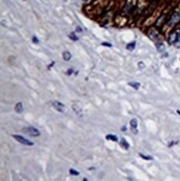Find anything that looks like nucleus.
I'll return each mask as SVG.
<instances>
[{
	"label": "nucleus",
	"mask_w": 180,
	"mask_h": 181,
	"mask_svg": "<svg viewBox=\"0 0 180 181\" xmlns=\"http://www.w3.org/2000/svg\"><path fill=\"white\" fill-rule=\"evenodd\" d=\"M179 22H180V7H176L174 10H171L169 12L167 22L162 27L164 31H166V29L169 31L172 30L174 28H176V26L179 25Z\"/></svg>",
	"instance_id": "nucleus-1"
},
{
	"label": "nucleus",
	"mask_w": 180,
	"mask_h": 181,
	"mask_svg": "<svg viewBox=\"0 0 180 181\" xmlns=\"http://www.w3.org/2000/svg\"><path fill=\"white\" fill-rule=\"evenodd\" d=\"M147 35H148V37H149L151 40H154L155 42L161 41V36H160V32L157 27H151V28H149L148 31H147Z\"/></svg>",
	"instance_id": "nucleus-2"
},
{
	"label": "nucleus",
	"mask_w": 180,
	"mask_h": 181,
	"mask_svg": "<svg viewBox=\"0 0 180 181\" xmlns=\"http://www.w3.org/2000/svg\"><path fill=\"white\" fill-rule=\"evenodd\" d=\"M179 29L177 28H174L172 30L169 31L168 33V37H167V40H168V43L169 45H175L177 42V39H178V36H179Z\"/></svg>",
	"instance_id": "nucleus-3"
},
{
	"label": "nucleus",
	"mask_w": 180,
	"mask_h": 181,
	"mask_svg": "<svg viewBox=\"0 0 180 181\" xmlns=\"http://www.w3.org/2000/svg\"><path fill=\"white\" fill-rule=\"evenodd\" d=\"M12 138H14L15 140L18 141L19 143H21V145H26V146H34V142H32V141H29L28 139L24 138L22 136H19V135H14Z\"/></svg>",
	"instance_id": "nucleus-4"
},
{
	"label": "nucleus",
	"mask_w": 180,
	"mask_h": 181,
	"mask_svg": "<svg viewBox=\"0 0 180 181\" xmlns=\"http://www.w3.org/2000/svg\"><path fill=\"white\" fill-rule=\"evenodd\" d=\"M26 131L28 132V135H30L31 137H39L40 136V131L35 128V127H28Z\"/></svg>",
	"instance_id": "nucleus-5"
},
{
	"label": "nucleus",
	"mask_w": 180,
	"mask_h": 181,
	"mask_svg": "<svg viewBox=\"0 0 180 181\" xmlns=\"http://www.w3.org/2000/svg\"><path fill=\"white\" fill-rule=\"evenodd\" d=\"M52 107L55 108L57 111H59V112H64L65 111V105L64 103H61V102H59V101H54L52 102Z\"/></svg>",
	"instance_id": "nucleus-6"
},
{
	"label": "nucleus",
	"mask_w": 180,
	"mask_h": 181,
	"mask_svg": "<svg viewBox=\"0 0 180 181\" xmlns=\"http://www.w3.org/2000/svg\"><path fill=\"white\" fill-rule=\"evenodd\" d=\"M72 110L75 111L76 115H78L79 117H82V110H81L80 106H78L77 103H74V105H72Z\"/></svg>",
	"instance_id": "nucleus-7"
},
{
	"label": "nucleus",
	"mask_w": 180,
	"mask_h": 181,
	"mask_svg": "<svg viewBox=\"0 0 180 181\" xmlns=\"http://www.w3.org/2000/svg\"><path fill=\"white\" fill-rule=\"evenodd\" d=\"M156 48L159 52H165V43L162 41H157L156 42Z\"/></svg>",
	"instance_id": "nucleus-8"
},
{
	"label": "nucleus",
	"mask_w": 180,
	"mask_h": 181,
	"mask_svg": "<svg viewBox=\"0 0 180 181\" xmlns=\"http://www.w3.org/2000/svg\"><path fill=\"white\" fill-rule=\"evenodd\" d=\"M137 126H138V121H137V119H131V120H130V127L132 128V130H134V133H138V130H137Z\"/></svg>",
	"instance_id": "nucleus-9"
},
{
	"label": "nucleus",
	"mask_w": 180,
	"mask_h": 181,
	"mask_svg": "<svg viewBox=\"0 0 180 181\" xmlns=\"http://www.w3.org/2000/svg\"><path fill=\"white\" fill-rule=\"evenodd\" d=\"M15 111L16 112H18V113L24 112V105H22L21 102H18V103L15 106Z\"/></svg>",
	"instance_id": "nucleus-10"
},
{
	"label": "nucleus",
	"mask_w": 180,
	"mask_h": 181,
	"mask_svg": "<svg viewBox=\"0 0 180 181\" xmlns=\"http://www.w3.org/2000/svg\"><path fill=\"white\" fill-rule=\"evenodd\" d=\"M120 147H121V148H124L125 150H128V149H129V143L126 141L125 138H122L121 141H120Z\"/></svg>",
	"instance_id": "nucleus-11"
},
{
	"label": "nucleus",
	"mask_w": 180,
	"mask_h": 181,
	"mask_svg": "<svg viewBox=\"0 0 180 181\" xmlns=\"http://www.w3.org/2000/svg\"><path fill=\"white\" fill-rule=\"evenodd\" d=\"M62 58H64V60L65 61H69L71 59V53H70L69 51H65L64 53H62Z\"/></svg>",
	"instance_id": "nucleus-12"
},
{
	"label": "nucleus",
	"mask_w": 180,
	"mask_h": 181,
	"mask_svg": "<svg viewBox=\"0 0 180 181\" xmlns=\"http://www.w3.org/2000/svg\"><path fill=\"white\" fill-rule=\"evenodd\" d=\"M128 85L130 86V87H132L134 89H136V90H138L140 88V83L139 82H135V81H131V82H129Z\"/></svg>",
	"instance_id": "nucleus-13"
},
{
	"label": "nucleus",
	"mask_w": 180,
	"mask_h": 181,
	"mask_svg": "<svg viewBox=\"0 0 180 181\" xmlns=\"http://www.w3.org/2000/svg\"><path fill=\"white\" fill-rule=\"evenodd\" d=\"M135 48H136V41H131L130 43L127 45V49L128 50H134Z\"/></svg>",
	"instance_id": "nucleus-14"
},
{
	"label": "nucleus",
	"mask_w": 180,
	"mask_h": 181,
	"mask_svg": "<svg viewBox=\"0 0 180 181\" xmlns=\"http://www.w3.org/2000/svg\"><path fill=\"white\" fill-rule=\"evenodd\" d=\"M106 139H107V140H111V141H118V138H117V136H115V135H108V136L106 137Z\"/></svg>",
	"instance_id": "nucleus-15"
},
{
	"label": "nucleus",
	"mask_w": 180,
	"mask_h": 181,
	"mask_svg": "<svg viewBox=\"0 0 180 181\" xmlns=\"http://www.w3.org/2000/svg\"><path fill=\"white\" fill-rule=\"evenodd\" d=\"M69 38L72 41H77V40H78V37L76 36L75 32H70V33H69Z\"/></svg>",
	"instance_id": "nucleus-16"
},
{
	"label": "nucleus",
	"mask_w": 180,
	"mask_h": 181,
	"mask_svg": "<svg viewBox=\"0 0 180 181\" xmlns=\"http://www.w3.org/2000/svg\"><path fill=\"white\" fill-rule=\"evenodd\" d=\"M139 157H141V158H142V159H145V160H152V157L145 156L144 153H139Z\"/></svg>",
	"instance_id": "nucleus-17"
},
{
	"label": "nucleus",
	"mask_w": 180,
	"mask_h": 181,
	"mask_svg": "<svg viewBox=\"0 0 180 181\" xmlns=\"http://www.w3.org/2000/svg\"><path fill=\"white\" fill-rule=\"evenodd\" d=\"M69 173L70 175H72V176H79V171H76V170H74V169H70Z\"/></svg>",
	"instance_id": "nucleus-18"
},
{
	"label": "nucleus",
	"mask_w": 180,
	"mask_h": 181,
	"mask_svg": "<svg viewBox=\"0 0 180 181\" xmlns=\"http://www.w3.org/2000/svg\"><path fill=\"white\" fill-rule=\"evenodd\" d=\"M175 46L177 48H180V31H179V36H178V39H177V42L175 43Z\"/></svg>",
	"instance_id": "nucleus-19"
},
{
	"label": "nucleus",
	"mask_w": 180,
	"mask_h": 181,
	"mask_svg": "<svg viewBox=\"0 0 180 181\" xmlns=\"http://www.w3.org/2000/svg\"><path fill=\"white\" fill-rule=\"evenodd\" d=\"M32 41H34V42H35V43H39V40H38V39H37V37H35V36H34V37H32Z\"/></svg>",
	"instance_id": "nucleus-20"
},
{
	"label": "nucleus",
	"mask_w": 180,
	"mask_h": 181,
	"mask_svg": "<svg viewBox=\"0 0 180 181\" xmlns=\"http://www.w3.org/2000/svg\"><path fill=\"white\" fill-rule=\"evenodd\" d=\"M102 46H105V47H111L109 42H102Z\"/></svg>",
	"instance_id": "nucleus-21"
},
{
	"label": "nucleus",
	"mask_w": 180,
	"mask_h": 181,
	"mask_svg": "<svg viewBox=\"0 0 180 181\" xmlns=\"http://www.w3.org/2000/svg\"><path fill=\"white\" fill-rule=\"evenodd\" d=\"M138 66H139L140 69H144V68H145V65H144L142 62H140V63H139V65H138Z\"/></svg>",
	"instance_id": "nucleus-22"
},
{
	"label": "nucleus",
	"mask_w": 180,
	"mask_h": 181,
	"mask_svg": "<svg viewBox=\"0 0 180 181\" xmlns=\"http://www.w3.org/2000/svg\"><path fill=\"white\" fill-rule=\"evenodd\" d=\"M72 70H74V69H68V71H67V75H71V73H72Z\"/></svg>",
	"instance_id": "nucleus-23"
},
{
	"label": "nucleus",
	"mask_w": 180,
	"mask_h": 181,
	"mask_svg": "<svg viewBox=\"0 0 180 181\" xmlns=\"http://www.w3.org/2000/svg\"><path fill=\"white\" fill-rule=\"evenodd\" d=\"M82 2H89V0H81Z\"/></svg>",
	"instance_id": "nucleus-24"
},
{
	"label": "nucleus",
	"mask_w": 180,
	"mask_h": 181,
	"mask_svg": "<svg viewBox=\"0 0 180 181\" xmlns=\"http://www.w3.org/2000/svg\"><path fill=\"white\" fill-rule=\"evenodd\" d=\"M177 112H178V113H179V116H180V111H179V110H178V111H177Z\"/></svg>",
	"instance_id": "nucleus-25"
},
{
	"label": "nucleus",
	"mask_w": 180,
	"mask_h": 181,
	"mask_svg": "<svg viewBox=\"0 0 180 181\" xmlns=\"http://www.w3.org/2000/svg\"><path fill=\"white\" fill-rule=\"evenodd\" d=\"M62 1H67V0H62Z\"/></svg>",
	"instance_id": "nucleus-26"
},
{
	"label": "nucleus",
	"mask_w": 180,
	"mask_h": 181,
	"mask_svg": "<svg viewBox=\"0 0 180 181\" xmlns=\"http://www.w3.org/2000/svg\"><path fill=\"white\" fill-rule=\"evenodd\" d=\"M24 1H26V0H24Z\"/></svg>",
	"instance_id": "nucleus-27"
}]
</instances>
